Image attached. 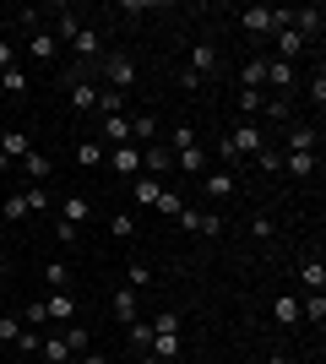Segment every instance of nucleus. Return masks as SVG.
<instances>
[{"label": "nucleus", "mask_w": 326, "mask_h": 364, "mask_svg": "<svg viewBox=\"0 0 326 364\" xmlns=\"http://www.w3.org/2000/svg\"><path fill=\"white\" fill-rule=\"evenodd\" d=\"M98 109H104V114H125V92H98Z\"/></svg>", "instance_id": "nucleus-44"}, {"label": "nucleus", "mask_w": 326, "mask_h": 364, "mask_svg": "<svg viewBox=\"0 0 326 364\" xmlns=\"http://www.w3.org/2000/svg\"><path fill=\"white\" fill-rule=\"evenodd\" d=\"M82 33V16L71 11V6H60V11H55V38H77Z\"/></svg>", "instance_id": "nucleus-25"}, {"label": "nucleus", "mask_w": 326, "mask_h": 364, "mask_svg": "<svg viewBox=\"0 0 326 364\" xmlns=\"http://www.w3.org/2000/svg\"><path fill=\"white\" fill-rule=\"evenodd\" d=\"M109 304H114V316H120L125 326L136 321V289H120V294H114V299H109Z\"/></svg>", "instance_id": "nucleus-29"}, {"label": "nucleus", "mask_w": 326, "mask_h": 364, "mask_svg": "<svg viewBox=\"0 0 326 364\" xmlns=\"http://www.w3.org/2000/svg\"><path fill=\"white\" fill-rule=\"evenodd\" d=\"M22 201H28V213H49V191H44V185H28Z\"/></svg>", "instance_id": "nucleus-40"}, {"label": "nucleus", "mask_w": 326, "mask_h": 364, "mask_svg": "<svg viewBox=\"0 0 326 364\" xmlns=\"http://www.w3.org/2000/svg\"><path fill=\"white\" fill-rule=\"evenodd\" d=\"M147 326H153V337H180V316H174V310H163V316H153V321H147Z\"/></svg>", "instance_id": "nucleus-32"}, {"label": "nucleus", "mask_w": 326, "mask_h": 364, "mask_svg": "<svg viewBox=\"0 0 326 364\" xmlns=\"http://www.w3.org/2000/svg\"><path fill=\"white\" fill-rule=\"evenodd\" d=\"M185 71H196V76H212L217 71V44H212V38H196V44H190Z\"/></svg>", "instance_id": "nucleus-5"}, {"label": "nucleus", "mask_w": 326, "mask_h": 364, "mask_svg": "<svg viewBox=\"0 0 326 364\" xmlns=\"http://www.w3.org/2000/svg\"><path fill=\"white\" fill-rule=\"evenodd\" d=\"M261 114L272 125H294V104H288V98H278V92H272V98H261Z\"/></svg>", "instance_id": "nucleus-17"}, {"label": "nucleus", "mask_w": 326, "mask_h": 364, "mask_svg": "<svg viewBox=\"0 0 326 364\" xmlns=\"http://www.w3.org/2000/svg\"><path fill=\"white\" fill-rule=\"evenodd\" d=\"M65 92H71V109H98V87L82 76V82H65Z\"/></svg>", "instance_id": "nucleus-18"}, {"label": "nucleus", "mask_w": 326, "mask_h": 364, "mask_svg": "<svg viewBox=\"0 0 326 364\" xmlns=\"http://www.w3.org/2000/svg\"><path fill=\"white\" fill-rule=\"evenodd\" d=\"M109 234H114V240H136V218H131V213H114V218H109Z\"/></svg>", "instance_id": "nucleus-35"}, {"label": "nucleus", "mask_w": 326, "mask_h": 364, "mask_svg": "<svg viewBox=\"0 0 326 364\" xmlns=\"http://www.w3.org/2000/svg\"><path fill=\"white\" fill-rule=\"evenodd\" d=\"M299 321H326V294H310V299H299Z\"/></svg>", "instance_id": "nucleus-33"}, {"label": "nucleus", "mask_w": 326, "mask_h": 364, "mask_svg": "<svg viewBox=\"0 0 326 364\" xmlns=\"http://www.w3.org/2000/svg\"><path fill=\"white\" fill-rule=\"evenodd\" d=\"M202 191H207L212 201H223V196H234L239 185H234V174H229V168H207V174H202Z\"/></svg>", "instance_id": "nucleus-9"}, {"label": "nucleus", "mask_w": 326, "mask_h": 364, "mask_svg": "<svg viewBox=\"0 0 326 364\" xmlns=\"http://www.w3.org/2000/svg\"><path fill=\"white\" fill-rule=\"evenodd\" d=\"M109 164H114V174L136 180V174H141V147H114V158H109Z\"/></svg>", "instance_id": "nucleus-13"}, {"label": "nucleus", "mask_w": 326, "mask_h": 364, "mask_svg": "<svg viewBox=\"0 0 326 364\" xmlns=\"http://www.w3.org/2000/svg\"><path fill=\"white\" fill-rule=\"evenodd\" d=\"M104 141L125 147V141H131V114H104Z\"/></svg>", "instance_id": "nucleus-19"}, {"label": "nucleus", "mask_w": 326, "mask_h": 364, "mask_svg": "<svg viewBox=\"0 0 326 364\" xmlns=\"http://www.w3.org/2000/svg\"><path fill=\"white\" fill-rule=\"evenodd\" d=\"M180 228H185V234H202V213H196V207H185V213H180Z\"/></svg>", "instance_id": "nucleus-48"}, {"label": "nucleus", "mask_w": 326, "mask_h": 364, "mask_svg": "<svg viewBox=\"0 0 326 364\" xmlns=\"http://www.w3.org/2000/svg\"><path fill=\"white\" fill-rule=\"evenodd\" d=\"M125 332H131V348H136V353H147V348H153V326H147V321H131Z\"/></svg>", "instance_id": "nucleus-34"}, {"label": "nucleus", "mask_w": 326, "mask_h": 364, "mask_svg": "<svg viewBox=\"0 0 326 364\" xmlns=\"http://www.w3.org/2000/svg\"><path fill=\"white\" fill-rule=\"evenodd\" d=\"M174 168H185V174H207V147H174Z\"/></svg>", "instance_id": "nucleus-15"}, {"label": "nucleus", "mask_w": 326, "mask_h": 364, "mask_svg": "<svg viewBox=\"0 0 326 364\" xmlns=\"http://www.w3.org/2000/svg\"><path fill=\"white\" fill-rule=\"evenodd\" d=\"M44 316H49V321H77V299H71V289H49Z\"/></svg>", "instance_id": "nucleus-7"}, {"label": "nucleus", "mask_w": 326, "mask_h": 364, "mask_svg": "<svg viewBox=\"0 0 326 364\" xmlns=\"http://www.w3.org/2000/svg\"><path fill=\"white\" fill-rule=\"evenodd\" d=\"M6 65H16V55H11V44L0 38V71H6Z\"/></svg>", "instance_id": "nucleus-53"}, {"label": "nucleus", "mask_w": 326, "mask_h": 364, "mask_svg": "<svg viewBox=\"0 0 326 364\" xmlns=\"http://www.w3.org/2000/svg\"><path fill=\"white\" fill-rule=\"evenodd\" d=\"M202 234H223V218H217V213H202Z\"/></svg>", "instance_id": "nucleus-52"}, {"label": "nucleus", "mask_w": 326, "mask_h": 364, "mask_svg": "<svg viewBox=\"0 0 326 364\" xmlns=\"http://www.w3.org/2000/svg\"><path fill=\"white\" fill-rule=\"evenodd\" d=\"M44 348V359L49 364H71V348H65V337H49V343H38Z\"/></svg>", "instance_id": "nucleus-38"}, {"label": "nucleus", "mask_w": 326, "mask_h": 364, "mask_svg": "<svg viewBox=\"0 0 326 364\" xmlns=\"http://www.w3.org/2000/svg\"><path fill=\"white\" fill-rule=\"evenodd\" d=\"M55 240H60V245H77V240H82V228H71V223H55Z\"/></svg>", "instance_id": "nucleus-50"}, {"label": "nucleus", "mask_w": 326, "mask_h": 364, "mask_svg": "<svg viewBox=\"0 0 326 364\" xmlns=\"http://www.w3.org/2000/svg\"><path fill=\"white\" fill-rule=\"evenodd\" d=\"M239 87H256V92H266V55H250V60L239 65Z\"/></svg>", "instance_id": "nucleus-12"}, {"label": "nucleus", "mask_w": 326, "mask_h": 364, "mask_svg": "<svg viewBox=\"0 0 326 364\" xmlns=\"http://www.w3.org/2000/svg\"><path fill=\"white\" fill-rule=\"evenodd\" d=\"M299 283H305L310 294H326V267H321V256H310L305 267H299Z\"/></svg>", "instance_id": "nucleus-20"}, {"label": "nucleus", "mask_w": 326, "mask_h": 364, "mask_svg": "<svg viewBox=\"0 0 326 364\" xmlns=\"http://www.w3.org/2000/svg\"><path fill=\"white\" fill-rule=\"evenodd\" d=\"M261 98H266V92H256V87H239V98H234V104L245 109V114H261Z\"/></svg>", "instance_id": "nucleus-43"}, {"label": "nucleus", "mask_w": 326, "mask_h": 364, "mask_svg": "<svg viewBox=\"0 0 326 364\" xmlns=\"http://www.w3.org/2000/svg\"><path fill=\"white\" fill-rule=\"evenodd\" d=\"M98 71H104L109 92H125L131 82H136V65H131V55H104V60H98Z\"/></svg>", "instance_id": "nucleus-3"}, {"label": "nucleus", "mask_w": 326, "mask_h": 364, "mask_svg": "<svg viewBox=\"0 0 326 364\" xmlns=\"http://www.w3.org/2000/svg\"><path fill=\"white\" fill-rule=\"evenodd\" d=\"M16 348H22V353H33V348H38V332H33V326H22V337H16Z\"/></svg>", "instance_id": "nucleus-51"}, {"label": "nucleus", "mask_w": 326, "mask_h": 364, "mask_svg": "<svg viewBox=\"0 0 326 364\" xmlns=\"http://www.w3.org/2000/svg\"><path fill=\"white\" fill-rule=\"evenodd\" d=\"M141 164L153 168V174H169V168H174V152L169 147H141Z\"/></svg>", "instance_id": "nucleus-26"}, {"label": "nucleus", "mask_w": 326, "mask_h": 364, "mask_svg": "<svg viewBox=\"0 0 326 364\" xmlns=\"http://www.w3.org/2000/svg\"><path fill=\"white\" fill-rule=\"evenodd\" d=\"M87 213H93V201H87V196H77V191H71V196L60 201V223H71V228H82V223H87Z\"/></svg>", "instance_id": "nucleus-10"}, {"label": "nucleus", "mask_w": 326, "mask_h": 364, "mask_svg": "<svg viewBox=\"0 0 326 364\" xmlns=\"http://www.w3.org/2000/svg\"><path fill=\"white\" fill-rule=\"evenodd\" d=\"M49 289H71V267H65V261H49Z\"/></svg>", "instance_id": "nucleus-42"}, {"label": "nucleus", "mask_w": 326, "mask_h": 364, "mask_svg": "<svg viewBox=\"0 0 326 364\" xmlns=\"http://www.w3.org/2000/svg\"><path fill=\"white\" fill-rule=\"evenodd\" d=\"M0 218H6V223H16V218H28V201H22V191H11V196L0 201Z\"/></svg>", "instance_id": "nucleus-36"}, {"label": "nucleus", "mask_w": 326, "mask_h": 364, "mask_svg": "<svg viewBox=\"0 0 326 364\" xmlns=\"http://www.w3.org/2000/svg\"><path fill=\"white\" fill-rule=\"evenodd\" d=\"M131 196H136L141 207H158V196H163V185H158V180H141V174H136V185H131Z\"/></svg>", "instance_id": "nucleus-30"}, {"label": "nucleus", "mask_w": 326, "mask_h": 364, "mask_svg": "<svg viewBox=\"0 0 326 364\" xmlns=\"http://www.w3.org/2000/svg\"><path fill=\"white\" fill-rule=\"evenodd\" d=\"M239 28H245L250 38H266V33L288 28V11H283V6H245V11H239Z\"/></svg>", "instance_id": "nucleus-2"}, {"label": "nucleus", "mask_w": 326, "mask_h": 364, "mask_svg": "<svg viewBox=\"0 0 326 364\" xmlns=\"http://www.w3.org/2000/svg\"><path fill=\"white\" fill-rule=\"evenodd\" d=\"M125 289H153V272H147V267H141V261H131V272H125Z\"/></svg>", "instance_id": "nucleus-39"}, {"label": "nucleus", "mask_w": 326, "mask_h": 364, "mask_svg": "<svg viewBox=\"0 0 326 364\" xmlns=\"http://www.w3.org/2000/svg\"><path fill=\"white\" fill-rule=\"evenodd\" d=\"M305 49H310V44H305V38H299L294 28H278V60H288V65H294L299 55H305Z\"/></svg>", "instance_id": "nucleus-14"}, {"label": "nucleus", "mask_w": 326, "mask_h": 364, "mask_svg": "<svg viewBox=\"0 0 326 364\" xmlns=\"http://www.w3.org/2000/svg\"><path fill=\"white\" fill-rule=\"evenodd\" d=\"M180 348H185L180 337H153V348H147V353H153L158 364H169V359H180Z\"/></svg>", "instance_id": "nucleus-28"}, {"label": "nucleus", "mask_w": 326, "mask_h": 364, "mask_svg": "<svg viewBox=\"0 0 326 364\" xmlns=\"http://www.w3.org/2000/svg\"><path fill=\"white\" fill-rule=\"evenodd\" d=\"M0 87L11 92V98H28L33 82H28V71H22V65H6V71H0Z\"/></svg>", "instance_id": "nucleus-22"}, {"label": "nucleus", "mask_w": 326, "mask_h": 364, "mask_svg": "<svg viewBox=\"0 0 326 364\" xmlns=\"http://www.w3.org/2000/svg\"><path fill=\"white\" fill-rule=\"evenodd\" d=\"M272 316H278V326H299V299H288V294H283V299L272 304Z\"/></svg>", "instance_id": "nucleus-31"}, {"label": "nucleus", "mask_w": 326, "mask_h": 364, "mask_svg": "<svg viewBox=\"0 0 326 364\" xmlns=\"http://www.w3.org/2000/svg\"><path fill=\"white\" fill-rule=\"evenodd\" d=\"M261 147H266V131H261L256 120H245V125H234L229 136H223V147H217V152L234 164V158H256Z\"/></svg>", "instance_id": "nucleus-1"}, {"label": "nucleus", "mask_w": 326, "mask_h": 364, "mask_svg": "<svg viewBox=\"0 0 326 364\" xmlns=\"http://www.w3.org/2000/svg\"><path fill=\"white\" fill-rule=\"evenodd\" d=\"M71 49L82 55V65H98V60H104V44H98V33H93V28H82L77 38H71Z\"/></svg>", "instance_id": "nucleus-11"}, {"label": "nucleus", "mask_w": 326, "mask_h": 364, "mask_svg": "<svg viewBox=\"0 0 326 364\" xmlns=\"http://www.w3.org/2000/svg\"><path fill=\"white\" fill-rule=\"evenodd\" d=\"M283 168H288L294 180H310L315 174V152H283Z\"/></svg>", "instance_id": "nucleus-21"}, {"label": "nucleus", "mask_w": 326, "mask_h": 364, "mask_svg": "<svg viewBox=\"0 0 326 364\" xmlns=\"http://www.w3.org/2000/svg\"><path fill=\"white\" fill-rule=\"evenodd\" d=\"M0 152H6V158H16V164H22V158H28V152H33L28 131H6V136H0Z\"/></svg>", "instance_id": "nucleus-23"}, {"label": "nucleus", "mask_w": 326, "mask_h": 364, "mask_svg": "<svg viewBox=\"0 0 326 364\" xmlns=\"http://www.w3.org/2000/svg\"><path fill=\"white\" fill-rule=\"evenodd\" d=\"M22 174H28V185H44L49 180V158L44 152H28V158H22Z\"/></svg>", "instance_id": "nucleus-27"}, {"label": "nucleus", "mask_w": 326, "mask_h": 364, "mask_svg": "<svg viewBox=\"0 0 326 364\" xmlns=\"http://www.w3.org/2000/svg\"><path fill=\"white\" fill-rule=\"evenodd\" d=\"M256 168H261V174H278V168H283V152L278 147H261V152H256Z\"/></svg>", "instance_id": "nucleus-41"}, {"label": "nucleus", "mask_w": 326, "mask_h": 364, "mask_svg": "<svg viewBox=\"0 0 326 364\" xmlns=\"http://www.w3.org/2000/svg\"><path fill=\"white\" fill-rule=\"evenodd\" d=\"M16 337H22V321H16V316H0V343H16Z\"/></svg>", "instance_id": "nucleus-47"}, {"label": "nucleus", "mask_w": 326, "mask_h": 364, "mask_svg": "<svg viewBox=\"0 0 326 364\" xmlns=\"http://www.w3.org/2000/svg\"><path fill=\"white\" fill-rule=\"evenodd\" d=\"M153 213H163V218H180V213H185V196H180V191H163Z\"/></svg>", "instance_id": "nucleus-37"}, {"label": "nucleus", "mask_w": 326, "mask_h": 364, "mask_svg": "<svg viewBox=\"0 0 326 364\" xmlns=\"http://www.w3.org/2000/svg\"><path fill=\"white\" fill-rule=\"evenodd\" d=\"M310 104H315V109H321V104H326V76H321V71H315V76H310Z\"/></svg>", "instance_id": "nucleus-49"}, {"label": "nucleus", "mask_w": 326, "mask_h": 364, "mask_svg": "<svg viewBox=\"0 0 326 364\" xmlns=\"http://www.w3.org/2000/svg\"><path fill=\"white\" fill-rule=\"evenodd\" d=\"M153 136H158V114H147V109H141V114H131V141L141 147V141H153Z\"/></svg>", "instance_id": "nucleus-24"}, {"label": "nucleus", "mask_w": 326, "mask_h": 364, "mask_svg": "<svg viewBox=\"0 0 326 364\" xmlns=\"http://www.w3.org/2000/svg\"><path fill=\"white\" fill-rule=\"evenodd\" d=\"M6 168H11V158H6V152H0V174H6Z\"/></svg>", "instance_id": "nucleus-54"}, {"label": "nucleus", "mask_w": 326, "mask_h": 364, "mask_svg": "<svg viewBox=\"0 0 326 364\" xmlns=\"http://www.w3.org/2000/svg\"><path fill=\"white\" fill-rule=\"evenodd\" d=\"M288 131V152H315V125L294 120V125H283Z\"/></svg>", "instance_id": "nucleus-16"}, {"label": "nucleus", "mask_w": 326, "mask_h": 364, "mask_svg": "<svg viewBox=\"0 0 326 364\" xmlns=\"http://www.w3.org/2000/svg\"><path fill=\"white\" fill-rule=\"evenodd\" d=\"M98 152H104L98 141H82V147H77V164L82 168H98Z\"/></svg>", "instance_id": "nucleus-46"}, {"label": "nucleus", "mask_w": 326, "mask_h": 364, "mask_svg": "<svg viewBox=\"0 0 326 364\" xmlns=\"http://www.w3.org/2000/svg\"><path fill=\"white\" fill-rule=\"evenodd\" d=\"M65 348H71V359H82V353H87V332L71 326V332H65Z\"/></svg>", "instance_id": "nucleus-45"}, {"label": "nucleus", "mask_w": 326, "mask_h": 364, "mask_svg": "<svg viewBox=\"0 0 326 364\" xmlns=\"http://www.w3.org/2000/svg\"><path fill=\"white\" fill-rule=\"evenodd\" d=\"M266 87L278 92V98H288V92H294V65H288V60H272V55H266Z\"/></svg>", "instance_id": "nucleus-6"}, {"label": "nucleus", "mask_w": 326, "mask_h": 364, "mask_svg": "<svg viewBox=\"0 0 326 364\" xmlns=\"http://www.w3.org/2000/svg\"><path fill=\"white\" fill-rule=\"evenodd\" d=\"M28 55H33V60H44V65H55V60H60V38L38 28V33L28 38Z\"/></svg>", "instance_id": "nucleus-8"}, {"label": "nucleus", "mask_w": 326, "mask_h": 364, "mask_svg": "<svg viewBox=\"0 0 326 364\" xmlns=\"http://www.w3.org/2000/svg\"><path fill=\"white\" fill-rule=\"evenodd\" d=\"M141 364H158V359H153V353H141Z\"/></svg>", "instance_id": "nucleus-55"}, {"label": "nucleus", "mask_w": 326, "mask_h": 364, "mask_svg": "<svg viewBox=\"0 0 326 364\" xmlns=\"http://www.w3.org/2000/svg\"><path fill=\"white\" fill-rule=\"evenodd\" d=\"M288 28H294L299 38L310 44V38H321V33H326V11H321V6H305V11H288Z\"/></svg>", "instance_id": "nucleus-4"}]
</instances>
